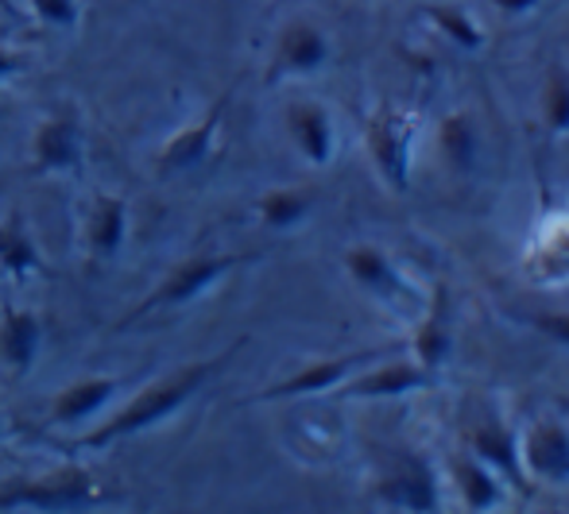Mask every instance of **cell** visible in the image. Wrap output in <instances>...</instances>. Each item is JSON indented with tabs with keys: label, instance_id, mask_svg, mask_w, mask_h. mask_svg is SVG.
<instances>
[{
	"label": "cell",
	"instance_id": "cell-12",
	"mask_svg": "<svg viewBox=\"0 0 569 514\" xmlns=\"http://www.w3.org/2000/svg\"><path fill=\"white\" fill-rule=\"evenodd\" d=\"M326 62H330V39H326V31L307 20L287 23L276 47V62H271V82L287 74H315Z\"/></svg>",
	"mask_w": 569,
	"mask_h": 514
},
{
	"label": "cell",
	"instance_id": "cell-20",
	"mask_svg": "<svg viewBox=\"0 0 569 514\" xmlns=\"http://www.w3.org/2000/svg\"><path fill=\"white\" fill-rule=\"evenodd\" d=\"M422 20H427L438 36H446L450 43L461 47V51H480V47H485V31L477 28V20H472L461 4H442V0H435V4L422 8Z\"/></svg>",
	"mask_w": 569,
	"mask_h": 514
},
{
	"label": "cell",
	"instance_id": "cell-27",
	"mask_svg": "<svg viewBox=\"0 0 569 514\" xmlns=\"http://www.w3.org/2000/svg\"><path fill=\"white\" fill-rule=\"evenodd\" d=\"M20 70H28V59H20V54H12V51L0 47V82L12 78V74H20Z\"/></svg>",
	"mask_w": 569,
	"mask_h": 514
},
{
	"label": "cell",
	"instance_id": "cell-4",
	"mask_svg": "<svg viewBox=\"0 0 569 514\" xmlns=\"http://www.w3.org/2000/svg\"><path fill=\"white\" fill-rule=\"evenodd\" d=\"M396 356V344H376V349H360V352H349V356H338V360H318L310 367H299L295 375L279 380L276 387H268L260 399H302V395H322V391H333L341 387L345 380L360 372V367L376 364V360H388Z\"/></svg>",
	"mask_w": 569,
	"mask_h": 514
},
{
	"label": "cell",
	"instance_id": "cell-2",
	"mask_svg": "<svg viewBox=\"0 0 569 514\" xmlns=\"http://www.w3.org/2000/svg\"><path fill=\"white\" fill-rule=\"evenodd\" d=\"M256 255L252 252H221V255H194V260L179 263V268L171 271V275L163 279V283L156 286V294H148V299L140 302L132 313H128L120 325H128V321H140L148 318L151 310H167V306H187V302H194L198 294H206L213 283H221V279L229 275L232 268H240V263H252Z\"/></svg>",
	"mask_w": 569,
	"mask_h": 514
},
{
	"label": "cell",
	"instance_id": "cell-8",
	"mask_svg": "<svg viewBox=\"0 0 569 514\" xmlns=\"http://www.w3.org/2000/svg\"><path fill=\"white\" fill-rule=\"evenodd\" d=\"M101 500V487L93 484L86 472H62L54 480L31 487H16V492L0 495V507L16 511V507H36V511H74V507H90Z\"/></svg>",
	"mask_w": 569,
	"mask_h": 514
},
{
	"label": "cell",
	"instance_id": "cell-29",
	"mask_svg": "<svg viewBox=\"0 0 569 514\" xmlns=\"http://www.w3.org/2000/svg\"><path fill=\"white\" fill-rule=\"evenodd\" d=\"M0 8H12V4H8V0H0Z\"/></svg>",
	"mask_w": 569,
	"mask_h": 514
},
{
	"label": "cell",
	"instance_id": "cell-21",
	"mask_svg": "<svg viewBox=\"0 0 569 514\" xmlns=\"http://www.w3.org/2000/svg\"><path fill=\"white\" fill-rule=\"evenodd\" d=\"M438 148H442L446 163L457 167V171H472L480 155V135L472 128V120L465 112H453L438 124Z\"/></svg>",
	"mask_w": 569,
	"mask_h": 514
},
{
	"label": "cell",
	"instance_id": "cell-24",
	"mask_svg": "<svg viewBox=\"0 0 569 514\" xmlns=\"http://www.w3.org/2000/svg\"><path fill=\"white\" fill-rule=\"evenodd\" d=\"M542 117H547L550 132L569 135V74L566 70L550 74L547 93H542Z\"/></svg>",
	"mask_w": 569,
	"mask_h": 514
},
{
	"label": "cell",
	"instance_id": "cell-30",
	"mask_svg": "<svg viewBox=\"0 0 569 514\" xmlns=\"http://www.w3.org/2000/svg\"><path fill=\"white\" fill-rule=\"evenodd\" d=\"M0 430H4V414H0Z\"/></svg>",
	"mask_w": 569,
	"mask_h": 514
},
{
	"label": "cell",
	"instance_id": "cell-19",
	"mask_svg": "<svg viewBox=\"0 0 569 514\" xmlns=\"http://www.w3.org/2000/svg\"><path fill=\"white\" fill-rule=\"evenodd\" d=\"M128 232V205L120 198H98L90 213V248L93 255H117Z\"/></svg>",
	"mask_w": 569,
	"mask_h": 514
},
{
	"label": "cell",
	"instance_id": "cell-10",
	"mask_svg": "<svg viewBox=\"0 0 569 514\" xmlns=\"http://www.w3.org/2000/svg\"><path fill=\"white\" fill-rule=\"evenodd\" d=\"M523 472L542 484H569V430L558 422H535L519 437Z\"/></svg>",
	"mask_w": 569,
	"mask_h": 514
},
{
	"label": "cell",
	"instance_id": "cell-6",
	"mask_svg": "<svg viewBox=\"0 0 569 514\" xmlns=\"http://www.w3.org/2000/svg\"><path fill=\"white\" fill-rule=\"evenodd\" d=\"M376 500L396 511L435 514V511H442V487H438L435 468H430L422 456H407L399 468H391L388 476L376 484Z\"/></svg>",
	"mask_w": 569,
	"mask_h": 514
},
{
	"label": "cell",
	"instance_id": "cell-28",
	"mask_svg": "<svg viewBox=\"0 0 569 514\" xmlns=\"http://www.w3.org/2000/svg\"><path fill=\"white\" fill-rule=\"evenodd\" d=\"M492 8H500L503 16H523L531 8H539V0H488Z\"/></svg>",
	"mask_w": 569,
	"mask_h": 514
},
{
	"label": "cell",
	"instance_id": "cell-22",
	"mask_svg": "<svg viewBox=\"0 0 569 514\" xmlns=\"http://www.w3.org/2000/svg\"><path fill=\"white\" fill-rule=\"evenodd\" d=\"M0 268H4L8 275H16V279L39 271L36 240L28 236V224H23L20 216H8L4 229H0Z\"/></svg>",
	"mask_w": 569,
	"mask_h": 514
},
{
	"label": "cell",
	"instance_id": "cell-23",
	"mask_svg": "<svg viewBox=\"0 0 569 514\" xmlns=\"http://www.w3.org/2000/svg\"><path fill=\"white\" fill-rule=\"evenodd\" d=\"M310 205L315 202L302 190H271V194L260 198V221L271 224V229H291L310 213Z\"/></svg>",
	"mask_w": 569,
	"mask_h": 514
},
{
	"label": "cell",
	"instance_id": "cell-7",
	"mask_svg": "<svg viewBox=\"0 0 569 514\" xmlns=\"http://www.w3.org/2000/svg\"><path fill=\"white\" fill-rule=\"evenodd\" d=\"M345 268H349V275L357 279L368 294H376L380 302H391V306H399V310L422 306L415 286L399 275V268L383 255V248H376V244L349 248V252H345Z\"/></svg>",
	"mask_w": 569,
	"mask_h": 514
},
{
	"label": "cell",
	"instance_id": "cell-25",
	"mask_svg": "<svg viewBox=\"0 0 569 514\" xmlns=\"http://www.w3.org/2000/svg\"><path fill=\"white\" fill-rule=\"evenodd\" d=\"M523 321L539 333H547L555 344L569 349V313H523Z\"/></svg>",
	"mask_w": 569,
	"mask_h": 514
},
{
	"label": "cell",
	"instance_id": "cell-13",
	"mask_svg": "<svg viewBox=\"0 0 569 514\" xmlns=\"http://www.w3.org/2000/svg\"><path fill=\"white\" fill-rule=\"evenodd\" d=\"M229 98H232V90L221 93V98L210 104V112H206V117L198 120V124L182 128V132L174 135L171 143H167V148H163V159H159V167H163V174L190 171V167H198L206 155H210L213 132H218V128H221V120H226Z\"/></svg>",
	"mask_w": 569,
	"mask_h": 514
},
{
	"label": "cell",
	"instance_id": "cell-16",
	"mask_svg": "<svg viewBox=\"0 0 569 514\" xmlns=\"http://www.w3.org/2000/svg\"><path fill=\"white\" fill-rule=\"evenodd\" d=\"M453 480H457V492H461L465 511L480 514V511H496L503 503V480L488 464H480L469 449L453 456Z\"/></svg>",
	"mask_w": 569,
	"mask_h": 514
},
{
	"label": "cell",
	"instance_id": "cell-14",
	"mask_svg": "<svg viewBox=\"0 0 569 514\" xmlns=\"http://www.w3.org/2000/svg\"><path fill=\"white\" fill-rule=\"evenodd\" d=\"M287 128L302 155L315 167H326L333 159V120L318 101H295L287 109Z\"/></svg>",
	"mask_w": 569,
	"mask_h": 514
},
{
	"label": "cell",
	"instance_id": "cell-11",
	"mask_svg": "<svg viewBox=\"0 0 569 514\" xmlns=\"http://www.w3.org/2000/svg\"><path fill=\"white\" fill-rule=\"evenodd\" d=\"M411 352L422 367H430V372H438V367L450 360V352H453V302H450V286L446 283H435V291H430V302L422 306V321H419V329H415Z\"/></svg>",
	"mask_w": 569,
	"mask_h": 514
},
{
	"label": "cell",
	"instance_id": "cell-3",
	"mask_svg": "<svg viewBox=\"0 0 569 514\" xmlns=\"http://www.w3.org/2000/svg\"><path fill=\"white\" fill-rule=\"evenodd\" d=\"M411 140H415V117L399 109H380L365 128L368 155H372L380 179L396 194L411 190Z\"/></svg>",
	"mask_w": 569,
	"mask_h": 514
},
{
	"label": "cell",
	"instance_id": "cell-5",
	"mask_svg": "<svg viewBox=\"0 0 569 514\" xmlns=\"http://www.w3.org/2000/svg\"><path fill=\"white\" fill-rule=\"evenodd\" d=\"M438 383V372L422 367L419 360H376V364L360 367L352 380L341 383L345 399H399L411 395V391H427Z\"/></svg>",
	"mask_w": 569,
	"mask_h": 514
},
{
	"label": "cell",
	"instance_id": "cell-18",
	"mask_svg": "<svg viewBox=\"0 0 569 514\" xmlns=\"http://www.w3.org/2000/svg\"><path fill=\"white\" fill-rule=\"evenodd\" d=\"M0 352L12 367L28 372L39 352V321L28 310H8L0 321Z\"/></svg>",
	"mask_w": 569,
	"mask_h": 514
},
{
	"label": "cell",
	"instance_id": "cell-9",
	"mask_svg": "<svg viewBox=\"0 0 569 514\" xmlns=\"http://www.w3.org/2000/svg\"><path fill=\"white\" fill-rule=\"evenodd\" d=\"M465 445H469V453L477 456L480 464H488V468H492L500 480L516 484L523 495L531 492V487H527L523 456H519V437L500 422V417L488 414L480 425H472L469 437H465Z\"/></svg>",
	"mask_w": 569,
	"mask_h": 514
},
{
	"label": "cell",
	"instance_id": "cell-17",
	"mask_svg": "<svg viewBox=\"0 0 569 514\" xmlns=\"http://www.w3.org/2000/svg\"><path fill=\"white\" fill-rule=\"evenodd\" d=\"M124 387L113 375H98V380H82L74 387H67L59 399L51 403V417L54 422H82V417L98 414L101 406H109V399Z\"/></svg>",
	"mask_w": 569,
	"mask_h": 514
},
{
	"label": "cell",
	"instance_id": "cell-1",
	"mask_svg": "<svg viewBox=\"0 0 569 514\" xmlns=\"http://www.w3.org/2000/svg\"><path fill=\"white\" fill-rule=\"evenodd\" d=\"M240 344H244V341L232 344L226 356H213V360H202V364L182 367V372H174L171 380L156 383V387H148L143 395H136L117 417H109L106 425H98L93 433H86L82 445L86 449H106V445H113V441L136 437V433L151 430V425H159V422H167L171 414H179L182 406H187L190 399L198 395V387H202V383L210 380L213 372H221V364H226V360L240 349Z\"/></svg>",
	"mask_w": 569,
	"mask_h": 514
},
{
	"label": "cell",
	"instance_id": "cell-26",
	"mask_svg": "<svg viewBox=\"0 0 569 514\" xmlns=\"http://www.w3.org/2000/svg\"><path fill=\"white\" fill-rule=\"evenodd\" d=\"M31 4L51 28H74L78 23V0H31Z\"/></svg>",
	"mask_w": 569,
	"mask_h": 514
},
{
	"label": "cell",
	"instance_id": "cell-15",
	"mask_svg": "<svg viewBox=\"0 0 569 514\" xmlns=\"http://www.w3.org/2000/svg\"><path fill=\"white\" fill-rule=\"evenodd\" d=\"M31 151H36L39 171H74V167L82 163V128L70 117L43 120Z\"/></svg>",
	"mask_w": 569,
	"mask_h": 514
}]
</instances>
